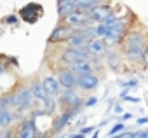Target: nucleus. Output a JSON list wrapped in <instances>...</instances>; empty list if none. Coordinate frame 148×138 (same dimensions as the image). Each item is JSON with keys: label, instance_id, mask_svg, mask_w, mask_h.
<instances>
[{"label": "nucleus", "instance_id": "32", "mask_svg": "<svg viewBox=\"0 0 148 138\" xmlns=\"http://www.w3.org/2000/svg\"><path fill=\"white\" fill-rule=\"evenodd\" d=\"M129 119H132V114H129V112L122 114V117H120V121H129Z\"/></svg>", "mask_w": 148, "mask_h": 138}, {"label": "nucleus", "instance_id": "36", "mask_svg": "<svg viewBox=\"0 0 148 138\" xmlns=\"http://www.w3.org/2000/svg\"><path fill=\"white\" fill-rule=\"evenodd\" d=\"M70 138H84V135H80V133H71V135H68Z\"/></svg>", "mask_w": 148, "mask_h": 138}, {"label": "nucleus", "instance_id": "9", "mask_svg": "<svg viewBox=\"0 0 148 138\" xmlns=\"http://www.w3.org/2000/svg\"><path fill=\"white\" fill-rule=\"evenodd\" d=\"M42 12H44V9H42V6L40 4H26L21 11H19V19L21 21H25V23H37L38 19H40V16H42Z\"/></svg>", "mask_w": 148, "mask_h": 138}, {"label": "nucleus", "instance_id": "28", "mask_svg": "<svg viewBox=\"0 0 148 138\" xmlns=\"http://www.w3.org/2000/svg\"><path fill=\"white\" fill-rule=\"evenodd\" d=\"M94 129H96V126H84V128L79 129V133L84 135V136H87V135H91V131H94Z\"/></svg>", "mask_w": 148, "mask_h": 138}, {"label": "nucleus", "instance_id": "3", "mask_svg": "<svg viewBox=\"0 0 148 138\" xmlns=\"http://www.w3.org/2000/svg\"><path fill=\"white\" fill-rule=\"evenodd\" d=\"M58 98V105L64 110V108H77V107H84V98L80 96V93L77 91V88H63L61 93L56 96Z\"/></svg>", "mask_w": 148, "mask_h": 138}, {"label": "nucleus", "instance_id": "4", "mask_svg": "<svg viewBox=\"0 0 148 138\" xmlns=\"http://www.w3.org/2000/svg\"><path fill=\"white\" fill-rule=\"evenodd\" d=\"M66 25H70L71 28H84V26H89V25H94L91 21V16H89V11H84V9H75L71 11L70 14H66L63 19H59Z\"/></svg>", "mask_w": 148, "mask_h": 138}, {"label": "nucleus", "instance_id": "33", "mask_svg": "<svg viewBox=\"0 0 148 138\" xmlns=\"http://www.w3.org/2000/svg\"><path fill=\"white\" fill-rule=\"evenodd\" d=\"M136 122H138L139 126H141V124H148V117H139V119H138Z\"/></svg>", "mask_w": 148, "mask_h": 138}, {"label": "nucleus", "instance_id": "25", "mask_svg": "<svg viewBox=\"0 0 148 138\" xmlns=\"http://www.w3.org/2000/svg\"><path fill=\"white\" fill-rule=\"evenodd\" d=\"M98 101H99V100H98L96 96H89V98L84 100V107H86V108H91V107H94Z\"/></svg>", "mask_w": 148, "mask_h": 138}, {"label": "nucleus", "instance_id": "18", "mask_svg": "<svg viewBox=\"0 0 148 138\" xmlns=\"http://www.w3.org/2000/svg\"><path fill=\"white\" fill-rule=\"evenodd\" d=\"M58 108V98L49 95L45 100H42V110L45 112V115H52Z\"/></svg>", "mask_w": 148, "mask_h": 138}, {"label": "nucleus", "instance_id": "31", "mask_svg": "<svg viewBox=\"0 0 148 138\" xmlns=\"http://www.w3.org/2000/svg\"><path fill=\"white\" fill-rule=\"evenodd\" d=\"M124 100H125V101H131V103H139V98L131 96V95H125V96H124Z\"/></svg>", "mask_w": 148, "mask_h": 138}, {"label": "nucleus", "instance_id": "17", "mask_svg": "<svg viewBox=\"0 0 148 138\" xmlns=\"http://www.w3.org/2000/svg\"><path fill=\"white\" fill-rule=\"evenodd\" d=\"M16 117H18L16 110H12V108H0V129L12 126Z\"/></svg>", "mask_w": 148, "mask_h": 138}, {"label": "nucleus", "instance_id": "24", "mask_svg": "<svg viewBox=\"0 0 148 138\" xmlns=\"http://www.w3.org/2000/svg\"><path fill=\"white\" fill-rule=\"evenodd\" d=\"M4 23H5V25H18V23H19V16H18V14H11V16L4 18Z\"/></svg>", "mask_w": 148, "mask_h": 138}, {"label": "nucleus", "instance_id": "14", "mask_svg": "<svg viewBox=\"0 0 148 138\" xmlns=\"http://www.w3.org/2000/svg\"><path fill=\"white\" fill-rule=\"evenodd\" d=\"M87 49H89V54H91V56L103 58V54H105V52H106V49H108V44L105 42V39L94 37V39H91V40H89Z\"/></svg>", "mask_w": 148, "mask_h": 138}, {"label": "nucleus", "instance_id": "22", "mask_svg": "<svg viewBox=\"0 0 148 138\" xmlns=\"http://www.w3.org/2000/svg\"><path fill=\"white\" fill-rule=\"evenodd\" d=\"M11 100H12V93H2L0 95V108H11Z\"/></svg>", "mask_w": 148, "mask_h": 138}, {"label": "nucleus", "instance_id": "19", "mask_svg": "<svg viewBox=\"0 0 148 138\" xmlns=\"http://www.w3.org/2000/svg\"><path fill=\"white\" fill-rule=\"evenodd\" d=\"M77 9V4L75 2H64V4H56V11H58V18L63 19L66 14H70L71 11Z\"/></svg>", "mask_w": 148, "mask_h": 138}, {"label": "nucleus", "instance_id": "12", "mask_svg": "<svg viewBox=\"0 0 148 138\" xmlns=\"http://www.w3.org/2000/svg\"><path fill=\"white\" fill-rule=\"evenodd\" d=\"M18 138H33V136H38L37 133V126H35V119L33 117H26L23 119V122L19 124V128L16 129V135Z\"/></svg>", "mask_w": 148, "mask_h": 138}, {"label": "nucleus", "instance_id": "34", "mask_svg": "<svg viewBox=\"0 0 148 138\" xmlns=\"http://www.w3.org/2000/svg\"><path fill=\"white\" fill-rule=\"evenodd\" d=\"M113 112H115V114H122V105H119V103H117V105L113 107Z\"/></svg>", "mask_w": 148, "mask_h": 138}, {"label": "nucleus", "instance_id": "15", "mask_svg": "<svg viewBox=\"0 0 148 138\" xmlns=\"http://www.w3.org/2000/svg\"><path fill=\"white\" fill-rule=\"evenodd\" d=\"M40 81H42L45 91H47L49 95H52V96H58V95L61 93V89H63L61 84H59V81H58V77H54V75H44Z\"/></svg>", "mask_w": 148, "mask_h": 138}, {"label": "nucleus", "instance_id": "5", "mask_svg": "<svg viewBox=\"0 0 148 138\" xmlns=\"http://www.w3.org/2000/svg\"><path fill=\"white\" fill-rule=\"evenodd\" d=\"M129 32V26H127V21L125 19H120L117 25H113V26H110L108 28V33H106V37H105V42L108 44V47L110 46H120L122 44V40H124V37H125V33Z\"/></svg>", "mask_w": 148, "mask_h": 138}, {"label": "nucleus", "instance_id": "11", "mask_svg": "<svg viewBox=\"0 0 148 138\" xmlns=\"http://www.w3.org/2000/svg\"><path fill=\"white\" fill-rule=\"evenodd\" d=\"M112 12H113V7L110 4H106V2H101V4L94 6L92 9H89V16H91L92 23H103Z\"/></svg>", "mask_w": 148, "mask_h": 138}, {"label": "nucleus", "instance_id": "8", "mask_svg": "<svg viewBox=\"0 0 148 138\" xmlns=\"http://www.w3.org/2000/svg\"><path fill=\"white\" fill-rule=\"evenodd\" d=\"M73 32H75V28H71L70 25L59 21L58 26H56V28L52 30V33L49 35L47 42H49V46H52V44H63V42H66V39H68Z\"/></svg>", "mask_w": 148, "mask_h": 138}, {"label": "nucleus", "instance_id": "1", "mask_svg": "<svg viewBox=\"0 0 148 138\" xmlns=\"http://www.w3.org/2000/svg\"><path fill=\"white\" fill-rule=\"evenodd\" d=\"M146 40L148 39H146V33L143 28H129V32L125 33V37L120 44L122 46L120 51L132 65H139Z\"/></svg>", "mask_w": 148, "mask_h": 138}, {"label": "nucleus", "instance_id": "29", "mask_svg": "<svg viewBox=\"0 0 148 138\" xmlns=\"http://www.w3.org/2000/svg\"><path fill=\"white\" fill-rule=\"evenodd\" d=\"M141 63L148 66V40L145 44V49H143V56H141Z\"/></svg>", "mask_w": 148, "mask_h": 138}, {"label": "nucleus", "instance_id": "37", "mask_svg": "<svg viewBox=\"0 0 148 138\" xmlns=\"http://www.w3.org/2000/svg\"><path fill=\"white\" fill-rule=\"evenodd\" d=\"M64 2H75V0H56V4H64Z\"/></svg>", "mask_w": 148, "mask_h": 138}, {"label": "nucleus", "instance_id": "35", "mask_svg": "<svg viewBox=\"0 0 148 138\" xmlns=\"http://www.w3.org/2000/svg\"><path fill=\"white\" fill-rule=\"evenodd\" d=\"M125 95H129V88H125V86H124V89L120 91V98H124Z\"/></svg>", "mask_w": 148, "mask_h": 138}, {"label": "nucleus", "instance_id": "6", "mask_svg": "<svg viewBox=\"0 0 148 138\" xmlns=\"http://www.w3.org/2000/svg\"><path fill=\"white\" fill-rule=\"evenodd\" d=\"M84 107H77V108H64L61 115H58L52 122V135H59L61 129H64L70 122H73V119H75V115H79L82 112Z\"/></svg>", "mask_w": 148, "mask_h": 138}, {"label": "nucleus", "instance_id": "7", "mask_svg": "<svg viewBox=\"0 0 148 138\" xmlns=\"http://www.w3.org/2000/svg\"><path fill=\"white\" fill-rule=\"evenodd\" d=\"M101 79L98 75V72H87V74H79L77 79V89H80L82 93H92L98 89Z\"/></svg>", "mask_w": 148, "mask_h": 138}, {"label": "nucleus", "instance_id": "26", "mask_svg": "<svg viewBox=\"0 0 148 138\" xmlns=\"http://www.w3.org/2000/svg\"><path fill=\"white\" fill-rule=\"evenodd\" d=\"M131 138H148V129L134 131V133H131Z\"/></svg>", "mask_w": 148, "mask_h": 138}, {"label": "nucleus", "instance_id": "30", "mask_svg": "<svg viewBox=\"0 0 148 138\" xmlns=\"http://www.w3.org/2000/svg\"><path fill=\"white\" fill-rule=\"evenodd\" d=\"M4 75H7V65H5V61L0 59V79H2Z\"/></svg>", "mask_w": 148, "mask_h": 138}, {"label": "nucleus", "instance_id": "27", "mask_svg": "<svg viewBox=\"0 0 148 138\" xmlns=\"http://www.w3.org/2000/svg\"><path fill=\"white\" fill-rule=\"evenodd\" d=\"M119 84H120L122 88H124V86H125V88H136V86H138V81H136V79H131V81H125V82L119 81Z\"/></svg>", "mask_w": 148, "mask_h": 138}, {"label": "nucleus", "instance_id": "13", "mask_svg": "<svg viewBox=\"0 0 148 138\" xmlns=\"http://www.w3.org/2000/svg\"><path fill=\"white\" fill-rule=\"evenodd\" d=\"M103 63L110 68V70H119L120 65H122V51H117V49H106V52L103 54Z\"/></svg>", "mask_w": 148, "mask_h": 138}, {"label": "nucleus", "instance_id": "21", "mask_svg": "<svg viewBox=\"0 0 148 138\" xmlns=\"http://www.w3.org/2000/svg\"><path fill=\"white\" fill-rule=\"evenodd\" d=\"M94 33H96V37L105 39L106 33H108V26L105 23H94Z\"/></svg>", "mask_w": 148, "mask_h": 138}, {"label": "nucleus", "instance_id": "20", "mask_svg": "<svg viewBox=\"0 0 148 138\" xmlns=\"http://www.w3.org/2000/svg\"><path fill=\"white\" fill-rule=\"evenodd\" d=\"M101 2H105V0H75L77 7L79 9H84V11H89V9H92L94 6H98Z\"/></svg>", "mask_w": 148, "mask_h": 138}, {"label": "nucleus", "instance_id": "10", "mask_svg": "<svg viewBox=\"0 0 148 138\" xmlns=\"http://www.w3.org/2000/svg\"><path fill=\"white\" fill-rule=\"evenodd\" d=\"M77 79H79V74L73 72L70 66H63L58 70V81L61 88H77Z\"/></svg>", "mask_w": 148, "mask_h": 138}, {"label": "nucleus", "instance_id": "16", "mask_svg": "<svg viewBox=\"0 0 148 138\" xmlns=\"http://www.w3.org/2000/svg\"><path fill=\"white\" fill-rule=\"evenodd\" d=\"M30 88H32V95H33V98L37 101H42V100H45L49 96V93L45 91V88H44V84H42L40 79H33L30 82Z\"/></svg>", "mask_w": 148, "mask_h": 138}, {"label": "nucleus", "instance_id": "2", "mask_svg": "<svg viewBox=\"0 0 148 138\" xmlns=\"http://www.w3.org/2000/svg\"><path fill=\"white\" fill-rule=\"evenodd\" d=\"M12 100H11V108L16 110V114H26L32 108V103L35 101L33 95H32V88L30 84L19 86L18 89H12Z\"/></svg>", "mask_w": 148, "mask_h": 138}, {"label": "nucleus", "instance_id": "23", "mask_svg": "<svg viewBox=\"0 0 148 138\" xmlns=\"http://www.w3.org/2000/svg\"><path fill=\"white\" fill-rule=\"evenodd\" d=\"M124 128H125V126H124V122H117V124H115L108 133H106V135H108V136H117L120 131H124Z\"/></svg>", "mask_w": 148, "mask_h": 138}]
</instances>
